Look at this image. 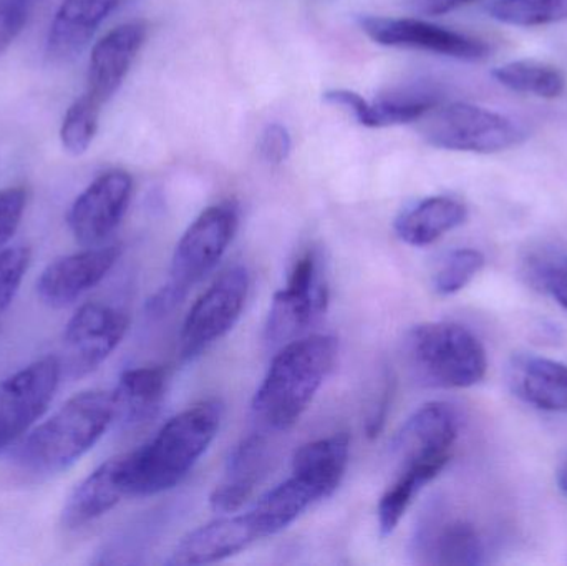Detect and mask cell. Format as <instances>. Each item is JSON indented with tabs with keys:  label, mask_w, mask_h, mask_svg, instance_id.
<instances>
[{
	"label": "cell",
	"mask_w": 567,
	"mask_h": 566,
	"mask_svg": "<svg viewBox=\"0 0 567 566\" xmlns=\"http://www.w3.org/2000/svg\"><path fill=\"white\" fill-rule=\"evenodd\" d=\"M329 288L323 276L322 263L316 249L303 253L286 288L276 292L266 322V342L271 348H282L299 338L326 311Z\"/></svg>",
	"instance_id": "cell-8"
},
{
	"label": "cell",
	"mask_w": 567,
	"mask_h": 566,
	"mask_svg": "<svg viewBox=\"0 0 567 566\" xmlns=\"http://www.w3.org/2000/svg\"><path fill=\"white\" fill-rule=\"evenodd\" d=\"M122 246H92L53 259L37 279V295L50 308H65L99 286L115 268Z\"/></svg>",
	"instance_id": "cell-14"
},
{
	"label": "cell",
	"mask_w": 567,
	"mask_h": 566,
	"mask_svg": "<svg viewBox=\"0 0 567 566\" xmlns=\"http://www.w3.org/2000/svg\"><path fill=\"white\" fill-rule=\"evenodd\" d=\"M442 102V95L433 86H405L380 95L375 102H369L367 116L362 125L369 128L405 125L420 122Z\"/></svg>",
	"instance_id": "cell-26"
},
{
	"label": "cell",
	"mask_w": 567,
	"mask_h": 566,
	"mask_svg": "<svg viewBox=\"0 0 567 566\" xmlns=\"http://www.w3.org/2000/svg\"><path fill=\"white\" fill-rule=\"evenodd\" d=\"M130 319L122 309L86 302L66 322L62 338V372L82 379L95 372L122 344Z\"/></svg>",
	"instance_id": "cell-10"
},
{
	"label": "cell",
	"mask_w": 567,
	"mask_h": 566,
	"mask_svg": "<svg viewBox=\"0 0 567 566\" xmlns=\"http://www.w3.org/2000/svg\"><path fill=\"white\" fill-rule=\"evenodd\" d=\"M339 342L312 335L287 342L272 359L252 401L262 428L286 432L299 422L336 366Z\"/></svg>",
	"instance_id": "cell-2"
},
{
	"label": "cell",
	"mask_w": 567,
	"mask_h": 566,
	"mask_svg": "<svg viewBox=\"0 0 567 566\" xmlns=\"http://www.w3.org/2000/svg\"><path fill=\"white\" fill-rule=\"evenodd\" d=\"M292 142L286 126L272 123L262 133L261 152L269 163H282L289 156Z\"/></svg>",
	"instance_id": "cell-36"
},
{
	"label": "cell",
	"mask_w": 567,
	"mask_h": 566,
	"mask_svg": "<svg viewBox=\"0 0 567 566\" xmlns=\"http://www.w3.org/2000/svg\"><path fill=\"white\" fill-rule=\"evenodd\" d=\"M349 457L350 438L340 432L297 449L292 457V474L306 478L330 497L346 475Z\"/></svg>",
	"instance_id": "cell-23"
},
{
	"label": "cell",
	"mask_w": 567,
	"mask_h": 566,
	"mask_svg": "<svg viewBox=\"0 0 567 566\" xmlns=\"http://www.w3.org/2000/svg\"><path fill=\"white\" fill-rule=\"evenodd\" d=\"M133 179L128 173H103L73 202L66 222L73 238L86 248L99 246L115 233L132 199Z\"/></svg>",
	"instance_id": "cell-13"
},
{
	"label": "cell",
	"mask_w": 567,
	"mask_h": 566,
	"mask_svg": "<svg viewBox=\"0 0 567 566\" xmlns=\"http://www.w3.org/2000/svg\"><path fill=\"white\" fill-rule=\"evenodd\" d=\"M269 461V445L261 435H251L236 445L229 455L225 477L209 497L213 511L223 515L238 512L255 494L268 471Z\"/></svg>",
	"instance_id": "cell-19"
},
{
	"label": "cell",
	"mask_w": 567,
	"mask_h": 566,
	"mask_svg": "<svg viewBox=\"0 0 567 566\" xmlns=\"http://www.w3.org/2000/svg\"><path fill=\"white\" fill-rule=\"evenodd\" d=\"M493 79L499 85L518 93L555 100L566 92V75L551 63L538 60H513L496 66Z\"/></svg>",
	"instance_id": "cell-27"
},
{
	"label": "cell",
	"mask_w": 567,
	"mask_h": 566,
	"mask_svg": "<svg viewBox=\"0 0 567 566\" xmlns=\"http://www.w3.org/2000/svg\"><path fill=\"white\" fill-rule=\"evenodd\" d=\"M168 374L163 368L128 369L113 389L116 419L126 424H142L155 418L165 399Z\"/></svg>",
	"instance_id": "cell-25"
},
{
	"label": "cell",
	"mask_w": 567,
	"mask_h": 566,
	"mask_svg": "<svg viewBox=\"0 0 567 566\" xmlns=\"http://www.w3.org/2000/svg\"><path fill=\"white\" fill-rule=\"evenodd\" d=\"M145 22H126L110 30L93 47L89 63L86 93L103 105L125 82L136 55L146 40Z\"/></svg>",
	"instance_id": "cell-15"
},
{
	"label": "cell",
	"mask_w": 567,
	"mask_h": 566,
	"mask_svg": "<svg viewBox=\"0 0 567 566\" xmlns=\"http://www.w3.org/2000/svg\"><path fill=\"white\" fill-rule=\"evenodd\" d=\"M410 6L423 16H443L475 0H409Z\"/></svg>",
	"instance_id": "cell-37"
},
{
	"label": "cell",
	"mask_w": 567,
	"mask_h": 566,
	"mask_svg": "<svg viewBox=\"0 0 567 566\" xmlns=\"http://www.w3.org/2000/svg\"><path fill=\"white\" fill-rule=\"evenodd\" d=\"M433 475L423 471L399 472L395 484L390 485L389 491L380 498L379 528L382 537H389L399 527L405 512L412 505L413 498L420 494L423 487L433 481Z\"/></svg>",
	"instance_id": "cell-29"
},
{
	"label": "cell",
	"mask_w": 567,
	"mask_h": 566,
	"mask_svg": "<svg viewBox=\"0 0 567 566\" xmlns=\"http://www.w3.org/2000/svg\"><path fill=\"white\" fill-rule=\"evenodd\" d=\"M360 27L380 45L423 50L465 62H475L488 55V45L483 40L426 20L363 17Z\"/></svg>",
	"instance_id": "cell-12"
},
{
	"label": "cell",
	"mask_w": 567,
	"mask_h": 566,
	"mask_svg": "<svg viewBox=\"0 0 567 566\" xmlns=\"http://www.w3.org/2000/svg\"><path fill=\"white\" fill-rule=\"evenodd\" d=\"M225 408L216 399L199 402L169 419L155 438L125 454L128 497L163 494L182 484L221 428Z\"/></svg>",
	"instance_id": "cell-1"
},
{
	"label": "cell",
	"mask_w": 567,
	"mask_h": 566,
	"mask_svg": "<svg viewBox=\"0 0 567 566\" xmlns=\"http://www.w3.org/2000/svg\"><path fill=\"white\" fill-rule=\"evenodd\" d=\"M123 497H128L125 454L103 462L73 488L60 515L62 525L66 531L85 527L113 511Z\"/></svg>",
	"instance_id": "cell-17"
},
{
	"label": "cell",
	"mask_w": 567,
	"mask_h": 566,
	"mask_svg": "<svg viewBox=\"0 0 567 566\" xmlns=\"http://www.w3.org/2000/svg\"><path fill=\"white\" fill-rule=\"evenodd\" d=\"M419 548L432 565H482L486 562L485 542L475 525L446 521L430 527L420 537Z\"/></svg>",
	"instance_id": "cell-24"
},
{
	"label": "cell",
	"mask_w": 567,
	"mask_h": 566,
	"mask_svg": "<svg viewBox=\"0 0 567 566\" xmlns=\"http://www.w3.org/2000/svg\"><path fill=\"white\" fill-rule=\"evenodd\" d=\"M485 255L478 249H455L443 259L433 279V288L440 296L456 295L485 268Z\"/></svg>",
	"instance_id": "cell-31"
},
{
	"label": "cell",
	"mask_w": 567,
	"mask_h": 566,
	"mask_svg": "<svg viewBox=\"0 0 567 566\" xmlns=\"http://www.w3.org/2000/svg\"><path fill=\"white\" fill-rule=\"evenodd\" d=\"M261 541L249 514L226 515L182 538L172 554V565H209L241 554Z\"/></svg>",
	"instance_id": "cell-16"
},
{
	"label": "cell",
	"mask_w": 567,
	"mask_h": 566,
	"mask_svg": "<svg viewBox=\"0 0 567 566\" xmlns=\"http://www.w3.org/2000/svg\"><path fill=\"white\" fill-rule=\"evenodd\" d=\"M32 9L33 0H0V55L25 29Z\"/></svg>",
	"instance_id": "cell-35"
},
{
	"label": "cell",
	"mask_w": 567,
	"mask_h": 566,
	"mask_svg": "<svg viewBox=\"0 0 567 566\" xmlns=\"http://www.w3.org/2000/svg\"><path fill=\"white\" fill-rule=\"evenodd\" d=\"M516 398L546 412H567V364L542 356L519 354L506 372Z\"/></svg>",
	"instance_id": "cell-18"
},
{
	"label": "cell",
	"mask_w": 567,
	"mask_h": 566,
	"mask_svg": "<svg viewBox=\"0 0 567 566\" xmlns=\"http://www.w3.org/2000/svg\"><path fill=\"white\" fill-rule=\"evenodd\" d=\"M327 498L316 485L299 475H290L286 482L265 495L248 512L261 538L286 531L303 512Z\"/></svg>",
	"instance_id": "cell-21"
},
{
	"label": "cell",
	"mask_w": 567,
	"mask_h": 566,
	"mask_svg": "<svg viewBox=\"0 0 567 566\" xmlns=\"http://www.w3.org/2000/svg\"><path fill=\"white\" fill-rule=\"evenodd\" d=\"M528 272L532 285L551 295L567 311V256L536 259Z\"/></svg>",
	"instance_id": "cell-33"
},
{
	"label": "cell",
	"mask_w": 567,
	"mask_h": 566,
	"mask_svg": "<svg viewBox=\"0 0 567 566\" xmlns=\"http://www.w3.org/2000/svg\"><path fill=\"white\" fill-rule=\"evenodd\" d=\"M32 253L27 246L0 249V315L12 305L29 271Z\"/></svg>",
	"instance_id": "cell-32"
},
{
	"label": "cell",
	"mask_w": 567,
	"mask_h": 566,
	"mask_svg": "<svg viewBox=\"0 0 567 566\" xmlns=\"http://www.w3.org/2000/svg\"><path fill=\"white\" fill-rule=\"evenodd\" d=\"M248 292V269L233 266L199 296L189 309L179 336V354L185 361L198 358L235 328Z\"/></svg>",
	"instance_id": "cell-7"
},
{
	"label": "cell",
	"mask_w": 567,
	"mask_h": 566,
	"mask_svg": "<svg viewBox=\"0 0 567 566\" xmlns=\"http://www.w3.org/2000/svg\"><path fill=\"white\" fill-rule=\"evenodd\" d=\"M120 0H63L53 17L47 53L55 62L79 55L95 35Z\"/></svg>",
	"instance_id": "cell-20"
},
{
	"label": "cell",
	"mask_w": 567,
	"mask_h": 566,
	"mask_svg": "<svg viewBox=\"0 0 567 566\" xmlns=\"http://www.w3.org/2000/svg\"><path fill=\"white\" fill-rule=\"evenodd\" d=\"M100 110L102 105L86 92L66 110L60 128V142L70 155H83L92 145L99 128Z\"/></svg>",
	"instance_id": "cell-30"
},
{
	"label": "cell",
	"mask_w": 567,
	"mask_h": 566,
	"mask_svg": "<svg viewBox=\"0 0 567 566\" xmlns=\"http://www.w3.org/2000/svg\"><path fill=\"white\" fill-rule=\"evenodd\" d=\"M556 477H558L559 488L567 495V455L563 459L561 464H559Z\"/></svg>",
	"instance_id": "cell-38"
},
{
	"label": "cell",
	"mask_w": 567,
	"mask_h": 566,
	"mask_svg": "<svg viewBox=\"0 0 567 566\" xmlns=\"http://www.w3.org/2000/svg\"><path fill=\"white\" fill-rule=\"evenodd\" d=\"M62 375L60 359L45 356L0 381V452L32 431L53 401Z\"/></svg>",
	"instance_id": "cell-9"
},
{
	"label": "cell",
	"mask_w": 567,
	"mask_h": 566,
	"mask_svg": "<svg viewBox=\"0 0 567 566\" xmlns=\"http://www.w3.org/2000/svg\"><path fill=\"white\" fill-rule=\"evenodd\" d=\"M116 419L113 391H83L20 442L17 464L33 475H55L89 454Z\"/></svg>",
	"instance_id": "cell-3"
},
{
	"label": "cell",
	"mask_w": 567,
	"mask_h": 566,
	"mask_svg": "<svg viewBox=\"0 0 567 566\" xmlns=\"http://www.w3.org/2000/svg\"><path fill=\"white\" fill-rule=\"evenodd\" d=\"M403 361L423 388L468 389L488 371L482 341L456 322H425L403 338Z\"/></svg>",
	"instance_id": "cell-4"
},
{
	"label": "cell",
	"mask_w": 567,
	"mask_h": 566,
	"mask_svg": "<svg viewBox=\"0 0 567 566\" xmlns=\"http://www.w3.org/2000/svg\"><path fill=\"white\" fill-rule=\"evenodd\" d=\"M238 223V209L231 203L209 206L192 223L176 245L168 285L153 299V311L165 312L175 306L218 266L235 238Z\"/></svg>",
	"instance_id": "cell-5"
},
{
	"label": "cell",
	"mask_w": 567,
	"mask_h": 566,
	"mask_svg": "<svg viewBox=\"0 0 567 566\" xmlns=\"http://www.w3.org/2000/svg\"><path fill=\"white\" fill-rule=\"evenodd\" d=\"M423 138L436 148L450 152L493 155L526 138L525 128L515 120L495 110L472 103H450L423 116Z\"/></svg>",
	"instance_id": "cell-6"
},
{
	"label": "cell",
	"mask_w": 567,
	"mask_h": 566,
	"mask_svg": "<svg viewBox=\"0 0 567 566\" xmlns=\"http://www.w3.org/2000/svg\"><path fill=\"white\" fill-rule=\"evenodd\" d=\"M488 13L496 22L513 27H543L566 22L567 0H495Z\"/></svg>",
	"instance_id": "cell-28"
},
{
	"label": "cell",
	"mask_w": 567,
	"mask_h": 566,
	"mask_svg": "<svg viewBox=\"0 0 567 566\" xmlns=\"http://www.w3.org/2000/svg\"><path fill=\"white\" fill-rule=\"evenodd\" d=\"M458 432V415L452 405L445 402L422 405L393 441L399 472L425 471L439 477L452 461Z\"/></svg>",
	"instance_id": "cell-11"
},
{
	"label": "cell",
	"mask_w": 567,
	"mask_h": 566,
	"mask_svg": "<svg viewBox=\"0 0 567 566\" xmlns=\"http://www.w3.org/2000/svg\"><path fill=\"white\" fill-rule=\"evenodd\" d=\"M466 218L468 209L458 199L432 196L402 213L396 218L395 233L406 245L423 248L462 226Z\"/></svg>",
	"instance_id": "cell-22"
},
{
	"label": "cell",
	"mask_w": 567,
	"mask_h": 566,
	"mask_svg": "<svg viewBox=\"0 0 567 566\" xmlns=\"http://www.w3.org/2000/svg\"><path fill=\"white\" fill-rule=\"evenodd\" d=\"M27 193L20 186L0 189V249L9 245L22 223Z\"/></svg>",
	"instance_id": "cell-34"
}]
</instances>
